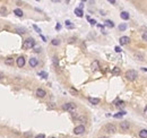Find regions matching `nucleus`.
Segmentation results:
<instances>
[{"instance_id":"1","label":"nucleus","mask_w":147,"mask_h":138,"mask_svg":"<svg viewBox=\"0 0 147 138\" xmlns=\"http://www.w3.org/2000/svg\"><path fill=\"white\" fill-rule=\"evenodd\" d=\"M23 49L24 50H28V49H32L35 46V40L32 39V37H28V39H26L24 43H23Z\"/></svg>"},{"instance_id":"2","label":"nucleus","mask_w":147,"mask_h":138,"mask_svg":"<svg viewBox=\"0 0 147 138\" xmlns=\"http://www.w3.org/2000/svg\"><path fill=\"white\" fill-rule=\"evenodd\" d=\"M137 76H138V74H137L136 70H132V69H130V70H127L126 71V78L128 79V80H135V79L137 78Z\"/></svg>"},{"instance_id":"3","label":"nucleus","mask_w":147,"mask_h":138,"mask_svg":"<svg viewBox=\"0 0 147 138\" xmlns=\"http://www.w3.org/2000/svg\"><path fill=\"white\" fill-rule=\"evenodd\" d=\"M62 109L63 110H66V111H68V112L74 113V112L76 111V104H74V103H71V102H69V103H65V104L62 105Z\"/></svg>"},{"instance_id":"4","label":"nucleus","mask_w":147,"mask_h":138,"mask_svg":"<svg viewBox=\"0 0 147 138\" xmlns=\"http://www.w3.org/2000/svg\"><path fill=\"white\" fill-rule=\"evenodd\" d=\"M85 126H83V125H79V126H77V127L74 129V134L75 135H81L85 132Z\"/></svg>"},{"instance_id":"5","label":"nucleus","mask_w":147,"mask_h":138,"mask_svg":"<svg viewBox=\"0 0 147 138\" xmlns=\"http://www.w3.org/2000/svg\"><path fill=\"white\" fill-rule=\"evenodd\" d=\"M105 131L109 132V134H113V132L117 131V128H115V126H114L113 123H107V126H105Z\"/></svg>"},{"instance_id":"6","label":"nucleus","mask_w":147,"mask_h":138,"mask_svg":"<svg viewBox=\"0 0 147 138\" xmlns=\"http://www.w3.org/2000/svg\"><path fill=\"white\" fill-rule=\"evenodd\" d=\"M119 42L121 45H125V44H129L130 43V37L129 36H121L119 39Z\"/></svg>"},{"instance_id":"7","label":"nucleus","mask_w":147,"mask_h":138,"mask_svg":"<svg viewBox=\"0 0 147 138\" xmlns=\"http://www.w3.org/2000/svg\"><path fill=\"white\" fill-rule=\"evenodd\" d=\"M120 128L122 130H128L130 128V122L129 121H122V122H120Z\"/></svg>"},{"instance_id":"8","label":"nucleus","mask_w":147,"mask_h":138,"mask_svg":"<svg viewBox=\"0 0 147 138\" xmlns=\"http://www.w3.org/2000/svg\"><path fill=\"white\" fill-rule=\"evenodd\" d=\"M16 62H17V66H18L19 68H22V67H24V66H25V58H24V57H19L18 59H17V61H16Z\"/></svg>"},{"instance_id":"9","label":"nucleus","mask_w":147,"mask_h":138,"mask_svg":"<svg viewBox=\"0 0 147 138\" xmlns=\"http://www.w3.org/2000/svg\"><path fill=\"white\" fill-rule=\"evenodd\" d=\"M35 94H36V96H39V97H44L47 95V92H45L43 88H37Z\"/></svg>"},{"instance_id":"10","label":"nucleus","mask_w":147,"mask_h":138,"mask_svg":"<svg viewBox=\"0 0 147 138\" xmlns=\"http://www.w3.org/2000/svg\"><path fill=\"white\" fill-rule=\"evenodd\" d=\"M37 65H39V60L36 58H31L29 59V66L31 67H36Z\"/></svg>"},{"instance_id":"11","label":"nucleus","mask_w":147,"mask_h":138,"mask_svg":"<svg viewBox=\"0 0 147 138\" xmlns=\"http://www.w3.org/2000/svg\"><path fill=\"white\" fill-rule=\"evenodd\" d=\"M126 114H127V112L126 111H120V112H118V113H115L113 117L115 118V119H120V118H122V117L126 116Z\"/></svg>"},{"instance_id":"12","label":"nucleus","mask_w":147,"mask_h":138,"mask_svg":"<svg viewBox=\"0 0 147 138\" xmlns=\"http://www.w3.org/2000/svg\"><path fill=\"white\" fill-rule=\"evenodd\" d=\"M88 101L91 102L92 104L96 105V104H99L100 103V99H96V97H88Z\"/></svg>"},{"instance_id":"13","label":"nucleus","mask_w":147,"mask_h":138,"mask_svg":"<svg viewBox=\"0 0 147 138\" xmlns=\"http://www.w3.org/2000/svg\"><path fill=\"white\" fill-rule=\"evenodd\" d=\"M104 25L107 27H110V28H113L114 27V23L112 22V20H110V19H107L105 22H104Z\"/></svg>"},{"instance_id":"14","label":"nucleus","mask_w":147,"mask_h":138,"mask_svg":"<svg viewBox=\"0 0 147 138\" xmlns=\"http://www.w3.org/2000/svg\"><path fill=\"white\" fill-rule=\"evenodd\" d=\"M92 69L93 70H99L100 69V64H99V61H93L92 62Z\"/></svg>"},{"instance_id":"15","label":"nucleus","mask_w":147,"mask_h":138,"mask_svg":"<svg viewBox=\"0 0 147 138\" xmlns=\"http://www.w3.org/2000/svg\"><path fill=\"white\" fill-rule=\"evenodd\" d=\"M120 17H121V18L123 19V20H128L130 16H129V14L127 13V11H122L121 15H120Z\"/></svg>"},{"instance_id":"16","label":"nucleus","mask_w":147,"mask_h":138,"mask_svg":"<svg viewBox=\"0 0 147 138\" xmlns=\"http://www.w3.org/2000/svg\"><path fill=\"white\" fill-rule=\"evenodd\" d=\"M139 137L140 138H147V129H141L139 131Z\"/></svg>"},{"instance_id":"17","label":"nucleus","mask_w":147,"mask_h":138,"mask_svg":"<svg viewBox=\"0 0 147 138\" xmlns=\"http://www.w3.org/2000/svg\"><path fill=\"white\" fill-rule=\"evenodd\" d=\"M14 14L17 16V17H22V16H23V11H22V9H19V8H16V9L14 10Z\"/></svg>"},{"instance_id":"18","label":"nucleus","mask_w":147,"mask_h":138,"mask_svg":"<svg viewBox=\"0 0 147 138\" xmlns=\"http://www.w3.org/2000/svg\"><path fill=\"white\" fill-rule=\"evenodd\" d=\"M75 14H76V16H78V17H83V16H84L83 10L79 9V8H76V9H75Z\"/></svg>"},{"instance_id":"19","label":"nucleus","mask_w":147,"mask_h":138,"mask_svg":"<svg viewBox=\"0 0 147 138\" xmlns=\"http://www.w3.org/2000/svg\"><path fill=\"white\" fill-rule=\"evenodd\" d=\"M5 64L8 65V66H13L14 65V59L13 58H7V59L5 60Z\"/></svg>"},{"instance_id":"20","label":"nucleus","mask_w":147,"mask_h":138,"mask_svg":"<svg viewBox=\"0 0 147 138\" xmlns=\"http://www.w3.org/2000/svg\"><path fill=\"white\" fill-rule=\"evenodd\" d=\"M112 74H113V75H119V74H120V68L114 67L113 69H112Z\"/></svg>"},{"instance_id":"21","label":"nucleus","mask_w":147,"mask_h":138,"mask_svg":"<svg viewBox=\"0 0 147 138\" xmlns=\"http://www.w3.org/2000/svg\"><path fill=\"white\" fill-rule=\"evenodd\" d=\"M51 44L52 45H59L60 44V40H58V39H53L51 41Z\"/></svg>"},{"instance_id":"22","label":"nucleus","mask_w":147,"mask_h":138,"mask_svg":"<svg viewBox=\"0 0 147 138\" xmlns=\"http://www.w3.org/2000/svg\"><path fill=\"white\" fill-rule=\"evenodd\" d=\"M39 75H40L41 77H42V78H48V74H47V72H45V71H40V72H39Z\"/></svg>"},{"instance_id":"23","label":"nucleus","mask_w":147,"mask_h":138,"mask_svg":"<svg viewBox=\"0 0 147 138\" xmlns=\"http://www.w3.org/2000/svg\"><path fill=\"white\" fill-rule=\"evenodd\" d=\"M126 28H127V24H125V23L119 25V30L120 31H126Z\"/></svg>"},{"instance_id":"24","label":"nucleus","mask_w":147,"mask_h":138,"mask_svg":"<svg viewBox=\"0 0 147 138\" xmlns=\"http://www.w3.org/2000/svg\"><path fill=\"white\" fill-rule=\"evenodd\" d=\"M115 105H117L118 108H122L125 105V103H123V101H117L115 102Z\"/></svg>"},{"instance_id":"25","label":"nucleus","mask_w":147,"mask_h":138,"mask_svg":"<svg viewBox=\"0 0 147 138\" xmlns=\"http://www.w3.org/2000/svg\"><path fill=\"white\" fill-rule=\"evenodd\" d=\"M0 14H1V15H6V14H7V8L1 7V9H0Z\"/></svg>"},{"instance_id":"26","label":"nucleus","mask_w":147,"mask_h":138,"mask_svg":"<svg viewBox=\"0 0 147 138\" xmlns=\"http://www.w3.org/2000/svg\"><path fill=\"white\" fill-rule=\"evenodd\" d=\"M66 26L68 27V28H74V25L71 24L70 20H66Z\"/></svg>"},{"instance_id":"27","label":"nucleus","mask_w":147,"mask_h":138,"mask_svg":"<svg viewBox=\"0 0 147 138\" xmlns=\"http://www.w3.org/2000/svg\"><path fill=\"white\" fill-rule=\"evenodd\" d=\"M135 57H136L138 60H144V57L141 56V54H139V53H135Z\"/></svg>"},{"instance_id":"28","label":"nucleus","mask_w":147,"mask_h":138,"mask_svg":"<svg viewBox=\"0 0 147 138\" xmlns=\"http://www.w3.org/2000/svg\"><path fill=\"white\" fill-rule=\"evenodd\" d=\"M33 28H34L35 31H36L37 33H40V34H41V28H40L39 26H37V25H33Z\"/></svg>"},{"instance_id":"29","label":"nucleus","mask_w":147,"mask_h":138,"mask_svg":"<svg viewBox=\"0 0 147 138\" xmlns=\"http://www.w3.org/2000/svg\"><path fill=\"white\" fill-rule=\"evenodd\" d=\"M77 120L80 121V122H85V121H86V118H85V117H78Z\"/></svg>"},{"instance_id":"30","label":"nucleus","mask_w":147,"mask_h":138,"mask_svg":"<svg viewBox=\"0 0 147 138\" xmlns=\"http://www.w3.org/2000/svg\"><path fill=\"white\" fill-rule=\"evenodd\" d=\"M141 37H143L144 41L147 42V31H146V32H144V33H143V36H141Z\"/></svg>"},{"instance_id":"31","label":"nucleus","mask_w":147,"mask_h":138,"mask_svg":"<svg viewBox=\"0 0 147 138\" xmlns=\"http://www.w3.org/2000/svg\"><path fill=\"white\" fill-rule=\"evenodd\" d=\"M70 92H71L74 95H77V94H78V91H76L75 88H70Z\"/></svg>"},{"instance_id":"32","label":"nucleus","mask_w":147,"mask_h":138,"mask_svg":"<svg viewBox=\"0 0 147 138\" xmlns=\"http://www.w3.org/2000/svg\"><path fill=\"white\" fill-rule=\"evenodd\" d=\"M87 19L89 20V23H91L92 25H95V24H96V20H94V19H91L89 17H87Z\"/></svg>"},{"instance_id":"33","label":"nucleus","mask_w":147,"mask_h":138,"mask_svg":"<svg viewBox=\"0 0 147 138\" xmlns=\"http://www.w3.org/2000/svg\"><path fill=\"white\" fill-rule=\"evenodd\" d=\"M114 50H115V52H121V48H120V46H115V48H114Z\"/></svg>"},{"instance_id":"34","label":"nucleus","mask_w":147,"mask_h":138,"mask_svg":"<svg viewBox=\"0 0 147 138\" xmlns=\"http://www.w3.org/2000/svg\"><path fill=\"white\" fill-rule=\"evenodd\" d=\"M53 62H54L55 66L58 65V58H57V57H54V58H53Z\"/></svg>"},{"instance_id":"35","label":"nucleus","mask_w":147,"mask_h":138,"mask_svg":"<svg viewBox=\"0 0 147 138\" xmlns=\"http://www.w3.org/2000/svg\"><path fill=\"white\" fill-rule=\"evenodd\" d=\"M35 138H45V136H44L43 134H40V135H37Z\"/></svg>"},{"instance_id":"36","label":"nucleus","mask_w":147,"mask_h":138,"mask_svg":"<svg viewBox=\"0 0 147 138\" xmlns=\"http://www.w3.org/2000/svg\"><path fill=\"white\" fill-rule=\"evenodd\" d=\"M60 28H61V25H60V24H57V25H55V30L59 31Z\"/></svg>"},{"instance_id":"37","label":"nucleus","mask_w":147,"mask_h":138,"mask_svg":"<svg viewBox=\"0 0 147 138\" xmlns=\"http://www.w3.org/2000/svg\"><path fill=\"white\" fill-rule=\"evenodd\" d=\"M34 51H35L36 53H39L41 51V48H35V49H34Z\"/></svg>"},{"instance_id":"38","label":"nucleus","mask_w":147,"mask_h":138,"mask_svg":"<svg viewBox=\"0 0 147 138\" xmlns=\"http://www.w3.org/2000/svg\"><path fill=\"white\" fill-rule=\"evenodd\" d=\"M83 7H84V2H80V4H79V9H81Z\"/></svg>"},{"instance_id":"39","label":"nucleus","mask_w":147,"mask_h":138,"mask_svg":"<svg viewBox=\"0 0 147 138\" xmlns=\"http://www.w3.org/2000/svg\"><path fill=\"white\" fill-rule=\"evenodd\" d=\"M115 2H117L115 0H110V4H115Z\"/></svg>"},{"instance_id":"40","label":"nucleus","mask_w":147,"mask_h":138,"mask_svg":"<svg viewBox=\"0 0 147 138\" xmlns=\"http://www.w3.org/2000/svg\"><path fill=\"white\" fill-rule=\"evenodd\" d=\"M145 113L147 114V105H146V108H145Z\"/></svg>"},{"instance_id":"41","label":"nucleus","mask_w":147,"mask_h":138,"mask_svg":"<svg viewBox=\"0 0 147 138\" xmlns=\"http://www.w3.org/2000/svg\"><path fill=\"white\" fill-rule=\"evenodd\" d=\"M100 138H109V137H105V136H103V137H100Z\"/></svg>"},{"instance_id":"42","label":"nucleus","mask_w":147,"mask_h":138,"mask_svg":"<svg viewBox=\"0 0 147 138\" xmlns=\"http://www.w3.org/2000/svg\"><path fill=\"white\" fill-rule=\"evenodd\" d=\"M1 77H2V74H0V78H1Z\"/></svg>"},{"instance_id":"43","label":"nucleus","mask_w":147,"mask_h":138,"mask_svg":"<svg viewBox=\"0 0 147 138\" xmlns=\"http://www.w3.org/2000/svg\"><path fill=\"white\" fill-rule=\"evenodd\" d=\"M52 138H54V137H52Z\"/></svg>"}]
</instances>
